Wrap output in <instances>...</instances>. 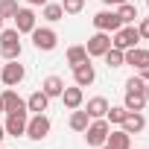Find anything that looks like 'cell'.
Masks as SVG:
<instances>
[{
  "label": "cell",
  "mask_w": 149,
  "mask_h": 149,
  "mask_svg": "<svg viewBox=\"0 0 149 149\" xmlns=\"http://www.w3.org/2000/svg\"><path fill=\"white\" fill-rule=\"evenodd\" d=\"M102 58H105V64H108V67H123V64H126L123 50H117V47H108V50L102 53Z\"/></svg>",
  "instance_id": "cell-23"
},
{
  "label": "cell",
  "mask_w": 149,
  "mask_h": 149,
  "mask_svg": "<svg viewBox=\"0 0 149 149\" xmlns=\"http://www.w3.org/2000/svg\"><path fill=\"white\" fill-rule=\"evenodd\" d=\"M143 85H146V82H143L140 76H129V79H126V91H143Z\"/></svg>",
  "instance_id": "cell-29"
},
{
  "label": "cell",
  "mask_w": 149,
  "mask_h": 149,
  "mask_svg": "<svg viewBox=\"0 0 149 149\" xmlns=\"http://www.w3.org/2000/svg\"><path fill=\"white\" fill-rule=\"evenodd\" d=\"M47 105H50V97H47L44 91H35V94L26 100V111H32V114H44Z\"/></svg>",
  "instance_id": "cell-16"
},
{
  "label": "cell",
  "mask_w": 149,
  "mask_h": 149,
  "mask_svg": "<svg viewBox=\"0 0 149 149\" xmlns=\"http://www.w3.org/2000/svg\"><path fill=\"white\" fill-rule=\"evenodd\" d=\"M137 32H140V38H149V18H143L137 24Z\"/></svg>",
  "instance_id": "cell-30"
},
{
  "label": "cell",
  "mask_w": 149,
  "mask_h": 149,
  "mask_svg": "<svg viewBox=\"0 0 149 149\" xmlns=\"http://www.w3.org/2000/svg\"><path fill=\"white\" fill-rule=\"evenodd\" d=\"M117 18H120V24H134V21H137V6H132L129 0L120 3V6H117Z\"/></svg>",
  "instance_id": "cell-22"
},
{
  "label": "cell",
  "mask_w": 149,
  "mask_h": 149,
  "mask_svg": "<svg viewBox=\"0 0 149 149\" xmlns=\"http://www.w3.org/2000/svg\"><path fill=\"white\" fill-rule=\"evenodd\" d=\"M123 132H129V134H137V132H143L146 129V117L140 114V111H129L126 117H123Z\"/></svg>",
  "instance_id": "cell-14"
},
{
  "label": "cell",
  "mask_w": 149,
  "mask_h": 149,
  "mask_svg": "<svg viewBox=\"0 0 149 149\" xmlns=\"http://www.w3.org/2000/svg\"><path fill=\"white\" fill-rule=\"evenodd\" d=\"M29 35H32L35 50H41V53H50V50H56V44H58V35H56L50 26H35Z\"/></svg>",
  "instance_id": "cell-4"
},
{
  "label": "cell",
  "mask_w": 149,
  "mask_h": 149,
  "mask_svg": "<svg viewBox=\"0 0 149 149\" xmlns=\"http://www.w3.org/2000/svg\"><path fill=\"white\" fill-rule=\"evenodd\" d=\"M91 56H88V50L85 47H70L67 50V64L70 67H76V64H82V61H88Z\"/></svg>",
  "instance_id": "cell-24"
},
{
  "label": "cell",
  "mask_w": 149,
  "mask_h": 149,
  "mask_svg": "<svg viewBox=\"0 0 149 149\" xmlns=\"http://www.w3.org/2000/svg\"><path fill=\"white\" fill-rule=\"evenodd\" d=\"M88 123H91V117H88L85 108H76V111L70 114V129H73V132H85Z\"/></svg>",
  "instance_id": "cell-21"
},
{
  "label": "cell",
  "mask_w": 149,
  "mask_h": 149,
  "mask_svg": "<svg viewBox=\"0 0 149 149\" xmlns=\"http://www.w3.org/2000/svg\"><path fill=\"white\" fill-rule=\"evenodd\" d=\"M108 132H111V123H108L105 117L91 120L88 129H85V140H88V146H102V143L108 140Z\"/></svg>",
  "instance_id": "cell-2"
},
{
  "label": "cell",
  "mask_w": 149,
  "mask_h": 149,
  "mask_svg": "<svg viewBox=\"0 0 149 149\" xmlns=\"http://www.w3.org/2000/svg\"><path fill=\"white\" fill-rule=\"evenodd\" d=\"M108 47H111V32H100V29H97V32L88 38V44H85L88 56H102Z\"/></svg>",
  "instance_id": "cell-10"
},
{
  "label": "cell",
  "mask_w": 149,
  "mask_h": 149,
  "mask_svg": "<svg viewBox=\"0 0 149 149\" xmlns=\"http://www.w3.org/2000/svg\"><path fill=\"white\" fill-rule=\"evenodd\" d=\"M0 105H3V111L6 114H15V111H26V100H21L12 88L9 91H3V97H0Z\"/></svg>",
  "instance_id": "cell-13"
},
{
  "label": "cell",
  "mask_w": 149,
  "mask_h": 149,
  "mask_svg": "<svg viewBox=\"0 0 149 149\" xmlns=\"http://www.w3.org/2000/svg\"><path fill=\"white\" fill-rule=\"evenodd\" d=\"M61 9L64 15H79L85 9V0H61Z\"/></svg>",
  "instance_id": "cell-27"
},
{
  "label": "cell",
  "mask_w": 149,
  "mask_h": 149,
  "mask_svg": "<svg viewBox=\"0 0 149 149\" xmlns=\"http://www.w3.org/2000/svg\"><path fill=\"white\" fill-rule=\"evenodd\" d=\"M100 149H111V146H108V143H102V146H100Z\"/></svg>",
  "instance_id": "cell-35"
},
{
  "label": "cell",
  "mask_w": 149,
  "mask_h": 149,
  "mask_svg": "<svg viewBox=\"0 0 149 149\" xmlns=\"http://www.w3.org/2000/svg\"><path fill=\"white\" fill-rule=\"evenodd\" d=\"M111 149H132V134L117 129V132H108V140H105Z\"/></svg>",
  "instance_id": "cell-18"
},
{
  "label": "cell",
  "mask_w": 149,
  "mask_h": 149,
  "mask_svg": "<svg viewBox=\"0 0 149 149\" xmlns=\"http://www.w3.org/2000/svg\"><path fill=\"white\" fill-rule=\"evenodd\" d=\"M143 97H146V102H149V82L143 85Z\"/></svg>",
  "instance_id": "cell-34"
},
{
  "label": "cell",
  "mask_w": 149,
  "mask_h": 149,
  "mask_svg": "<svg viewBox=\"0 0 149 149\" xmlns=\"http://www.w3.org/2000/svg\"><path fill=\"white\" fill-rule=\"evenodd\" d=\"M126 114H129V111H126V105H108V111H105V120H108V123H114V126H120Z\"/></svg>",
  "instance_id": "cell-26"
},
{
  "label": "cell",
  "mask_w": 149,
  "mask_h": 149,
  "mask_svg": "<svg viewBox=\"0 0 149 149\" xmlns=\"http://www.w3.org/2000/svg\"><path fill=\"white\" fill-rule=\"evenodd\" d=\"M85 111H88L91 120H100V117H105V111H108V100H105V97H94V100H88Z\"/></svg>",
  "instance_id": "cell-17"
},
{
  "label": "cell",
  "mask_w": 149,
  "mask_h": 149,
  "mask_svg": "<svg viewBox=\"0 0 149 149\" xmlns=\"http://www.w3.org/2000/svg\"><path fill=\"white\" fill-rule=\"evenodd\" d=\"M126 111H143V105H146V97H143V91H126Z\"/></svg>",
  "instance_id": "cell-20"
},
{
  "label": "cell",
  "mask_w": 149,
  "mask_h": 149,
  "mask_svg": "<svg viewBox=\"0 0 149 149\" xmlns=\"http://www.w3.org/2000/svg\"><path fill=\"white\" fill-rule=\"evenodd\" d=\"M0 32H3V18H0Z\"/></svg>",
  "instance_id": "cell-36"
},
{
  "label": "cell",
  "mask_w": 149,
  "mask_h": 149,
  "mask_svg": "<svg viewBox=\"0 0 149 149\" xmlns=\"http://www.w3.org/2000/svg\"><path fill=\"white\" fill-rule=\"evenodd\" d=\"M61 102H64V108H70V111L82 108V102H85V94H82V88H79V85H70V88H64V91H61Z\"/></svg>",
  "instance_id": "cell-12"
},
{
  "label": "cell",
  "mask_w": 149,
  "mask_h": 149,
  "mask_svg": "<svg viewBox=\"0 0 149 149\" xmlns=\"http://www.w3.org/2000/svg\"><path fill=\"white\" fill-rule=\"evenodd\" d=\"M41 91L53 100V97H61V91H64V79L61 76H47L44 79V85H41Z\"/></svg>",
  "instance_id": "cell-19"
},
{
  "label": "cell",
  "mask_w": 149,
  "mask_h": 149,
  "mask_svg": "<svg viewBox=\"0 0 149 149\" xmlns=\"http://www.w3.org/2000/svg\"><path fill=\"white\" fill-rule=\"evenodd\" d=\"M137 70H140V73H137V76H140L143 82H149V64H143V67H137Z\"/></svg>",
  "instance_id": "cell-31"
},
{
  "label": "cell",
  "mask_w": 149,
  "mask_h": 149,
  "mask_svg": "<svg viewBox=\"0 0 149 149\" xmlns=\"http://www.w3.org/2000/svg\"><path fill=\"white\" fill-rule=\"evenodd\" d=\"M0 70H3V61H0Z\"/></svg>",
  "instance_id": "cell-37"
},
{
  "label": "cell",
  "mask_w": 149,
  "mask_h": 149,
  "mask_svg": "<svg viewBox=\"0 0 149 149\" xmlns=\"http://www.w3.org/2000/svg\"><path fill=\"white\" fill-rule=\"evenodd\" d=\"M24 76H26V70H24V64H21L18 58L6 61V64H3V70H0V79H3V85H6V88L21 85V82H24Z\"/></svg>",
  "instance_id": "cell-6"
},
{
  "label": "cell",
  "mask_w": 149,
  "mask_h": 149,
  "mask_svg": "<svg viewBox=\"0 0 149 149\" xmlns=\"http://www.w3.org/2000/svg\"><path fill=\"white\" fill-rule=\"evenodd\" d=\"M0 114H3V105H0Z\"/></svg>",
  "instance_id": "cell-38"
},
{
  "label": "cell",
  "mask_w": 149,
  "mask_h": 149,
  "mask_svg": "<svg viewBox=\"0 0 149 149\" xmlns=\"http://www.w3.org/2000/svg\"><path fill=\"white\" fill-rule=\"evenodd\" d=\"M0 143H3V137H0Z\"/></svg>",
  "instance_id": "cell-39"
},
{
  "label": "cell",
  "mask_w": 149,
  "mask_h": 149,
  "mask_svg": "<svg viewBox=\"0 0 149 149\" xmlns=\"http://www.w3.org/2000/svg\"><path fill=\"white\" fill-rule=\"evenodd\" d=\"M105 6H120V3H126V0H102Z\"/></svg>",
  "instance_id": "cell-33"
},
{
  "label": "cell",
  "mask_w": 149,
  "mask_h": 149,
  "mask_svg": "<svg viewBox=\"0 0 149 149\" xmlns=\"http://www.w3.org/2000/svg\"><path fill=\"white\" fill-rule=\"evenodd\" d=\"M146 6H149V0H146Z\"/></svg>",
  "instance_id": "cell-40"
},
{
  "label": "cell",
  "mask_w": 149,
  "mask_h": 149,
  "mask_svg": "<svg viewBox=\"0 0 149 149\" xmlns=\"http://www.w3.org/2000/svg\"><path fill=\"white\" fill-rule=\"evenodd\" d=\"M94 26H97L100 32H117L123 24H120L117 12H108V9H102V12H97V15H94Z\"/></svg>",
  "instance_id": "cell-8"
},
{
  "label": "cell",
  "mask_w": 149,
  "mask_h": 149,
  "mask_svg": "<svg viewBox=\"0 0 149 149\" xmlns=\"http://www.w3.org/2000/svg\"><path fill=\"white\" fill-rule=\"evenodd\" d=\"M94 79H97V70H94L91 58L73 67V85H79V88H88V85H94Z\"/></svg>",
  "instance_id": "cell-7"
},
{
  "label": "cell",
  "mask_w": 149,
  "mask_h": 149,
  "mask_svg": "<svg viewBox=\"0 0 149 149\" xmlns=\"http://www.w3.org/2000/svg\"><path fill=\"white\" fill-rule=\"evenodd\" d=\"M123 58H126V64L143 67V64H149V50H143V47H132V50H123Z\"/></svg>",
  "instance_id": "cell-15"
},
{
  "label": "cell",
  "mask_w": 149,
  "mask_h": 149,
  "mask_svg": "<svg viewBox=\"0 0 149 149\" xmlns=\"http://www.w3.org/2000/svg\"><path fill=\"white\" fill-rule=\"evenodd\" d=\"M0 56L6 61L21 58V32L18 29H3L0 32Z\"/></svg>",
  "instance_id": "cell-1"
},
{
  "label": "cell",
  "mask_w": 149,
  "mask_h": 149,
  "mask_svg": "<svg viewBox=\"0 0 149 149\" xmlns=\"http://www.w3.org/2000/svg\"><path fill=\"white\" fill-rule=\"evenodd\" d=\"M44 18H47L50 24L61 21V18H64V9H61V3H44Z\"/></svg>",
  "instance_id": "cell-25"
},
{
  "label": "cell",
  "mask_w": 149,
  "mask_h": 149,
  "mask_svg": "<svg viewBox=\"0 0 149 149\" xmlns=\"http://www.w3.org/2000/svg\"><path fill=\"white\" fill-rule=\"evenodd\" d=\"M29 6H44V3H50V0H26Z\"/></svg>",
  "instance_id": "cell-32"
},
{
  "label": "cell",
  "mask_w": 149,
  "mask_h": 149,
  "mask_svg": "<svg viewBox=\"0 0 149 149\" xmlns=\"http://www.w3.org/2000/svg\"><path fill=\"white\" fill-rule=\"evenodd\" d=\"M137 41H140V32H137V26H120L117 32H114V38H111V47H117V50H132V47H137Z\"/></svg>",
  "instance_id": "cell-5"
},
{
  "label": "cell",
  "mask_w": 149,
  "mask_h": 149,
  "mask_svg": "<svg viewBox=\"0 0 149 149\" xmlns=\"http://www.w3.org/2000/svg\"><path fill=\"white\" fill-rule=\"evenodd\" d=\"M26 114H29V111H15V114H9V117H6V126H3L6 134H12V137L26 134V120H29Z\"/></svg>",
  "instance_id": "cell-11"
},
{
  "label": "cell",
  "mask_w": 149,
  "mask_h": 149,
  "mask_svg": "<svg viewBox=\"0 0 149 149\" xmlns=\"http://www.w3.org/2000/svg\"><path fill=\"white\" fill-rule=\"evenodd\" d=\"M15 12H18V0H0V18H15Z\"/></svg>",
  "instance_id": "cell-28"
},
{
  "label": "cell",
  "mask_w": 149,
  "mask_h": 149,
  "mask_svg": "<svg viewBox=\"0 0 149 149\" xmlns=\"http://www.w3.org/2000/svg\"><path fill=\"white\" fill-rule=\"evenodd\" d=\"M50 129H53V123H50L47 114H32L26 120V137L29 140H44L50 134Z\"/></svg>",
  "instance_id": "cell-3"
},
{
  "label": "cell",
  "mask_w": 149,
  "mask_h": 149,
  "mask_svg": "<svg viewBox=\"0 0 149 149\" xmlns=\"http://www.w3.org/2000/svg\"><path fill=\"white\" fill-rule=\"evenodd\" d=\"M12 21H15V29H18L21 35H29V32L38 26V24H35L38 18H35V12H32V9H18Z\"/></svg>",
  "instance_id": "cell-9"
}]
</instances>
